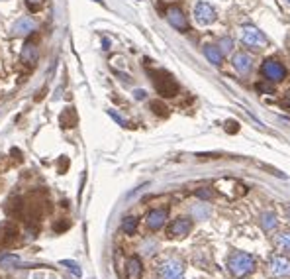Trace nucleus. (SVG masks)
Here are the masks:
<instances>
[{"mask_svg": "<svg viewBox=\"0 0 290 279\" xmlns=\"http://www.w3.org/2000/svg\"><path fill=\"white\" fill-rule=\"evenodd\" d=\"M261 71H263V75H265V79L271 81V83H280V81H284V77H286V67H284L278 59H273V57L263 63Z\"/></svg>", "mask_w": 290, "mask_h": 279, "instance_id": "5", "label": "nucleus"}, {"mask_svg": "<svg viewBox=\"0 0 290 279\" xmlns=\"http://www.w3.org/2000/svg\"><path fill=\"white\" fill-rule=\"evenodd\" d=\"M94 2H102V0H94Z\"/></svg>", "mask_w": 290, "mask_h": 279, "instance_id": "30", "label": "nucleus"}, {"mask_svg": "<svg viewBox=\"0 0 290 279\" xmlns=\"http://www.w3.org/2000/svg\"><path fill=\"white\" fill-rule=\"evenodd\" d=\"M232 63H234L235 71L239 73V75H249L251 69H253V57L245 53V51H239V53H235L234 59H232Z\"/></svg>", "mask_w": 290, "mask_h": 279, "instance_id": "11", "label": "nucleus"}, {"mask_svg": "<svg viewBox=\"0 0 290 279\" xmlns=\"http://www.w3.org/2000/svg\"><path fill=\"white\" fill-rule=\"evenodd\" d=\"M167 20L173 28H177L179 32H186L188 30V22H186V16L182 14L179 6H169L167 8Z\"/></svg>", "mask_w": 290, "mask_h": 279, "instance_id": "8", "label": "nucleus"}, {"mask_svg": "<svg viewBox=\"0 0 290 279\" xmlns=\"http://www.w3.org/2000/svg\"><path fill=\"white\" fill-rule=\"evenodd\" d=\"M194 18H196V22L200 26H208V24H212L216 20V10L208 2H198L194 6Z\"/></svg>", "mask_w": 290, "mask_h": 279, "instance_id": "7", "label": "nucleus"}, {"mask_svg": "<svg viewBox=\"0 0 290 279\" xmlns=\"http://www.w3.org/2000/svg\"><path fill=\"white\" fill-rule=\"evenodd\" d=\"M151 75L153 85H155V89H157V93L161 97H175L179 93V85L169 73H165V71H153Z\"/></svg>", "mask_w": 290, "mask_h": 279, "instance_id": "2", "label": "nucleus"}, {"mask_svg": "<svg viewBox=\"0 0 290 279\" xmlns=\"http://www.w3.org/2000/svg\"><path fill=\"white\" fill-rule=\"evenodd\" d=\"M232 47H234V42H232L230 38H223V40H220L218 49H220L221 53H230V51H232Z\"/></svg>", "mask_w": 290, "mask_h": 279, "instance_id": "23", "label": "nucleus"}, {"mask_svg": "<svg viewBox=\"0 0 290 279\" xmlns=\"http://www.w3.org/2000/svg\"><path fill=\"white\" fill-rule=\"evenodd\" d=\"M151 108H153V112H161V108H165L161 102H151Z\"/></svg>", "mask_w": 290, "mask_h": 279, "instance_id": "27", "label": "nucleus"}, {"mask_svg": "<svg viewBox=\"0 0 290 279\" xmlns=\"http://www.w3.org/2000/svg\"><path fill=\"white\" fill-rule=\"evenodd\" d=\"M167 216H169L167 209H153L149 210V214L145 216V224H147L149 230H159V228H163V224L167 222Z\"/></svg>", "mask_w": 290, "mask_h": 279, "instance_id": "10", "label": "nucleus"}, {"mask_svg": "<svg viewBox=\"0 0 290 279\" xmlns=\"http://www.w3.org/2000/svg\"><path fill=\"white\" fill-rule=\"evenodd\" d=\"M210 207H208L206 203H198V205H194L192 207V216L194 218H200V220H204V218H208L210 216Z\"/></svg>", "mask_w": 290, "mask_h": 279, "instance_id": "19", "label": "nucleus"}, {"mask_svg": "<svg viewBox=\"0 0 290 279\" xmlns=\"http://www.w3.org/2000/svg\"><path fill=\"white\" fill-rule=\"evenodd\" d=\"M141 271H143V267H141L139 258H130L127 260V275L132 279H138L141 275Z\"/></svg>", "mask_w": 290, "mask_h": 279, "instance_id": "18", "label": "nucleus"}, {"mask_svg": "<svg viewBox=\"0 0 290 279\" xmlns=\"http://www.w3.org/2000/svg\"><path fill=\"white\" fill-rule=\"evenodd\" d=\"M136 228H138V218L136 216H125L124 222H122V230L125 234H134Z\"/></svg>", "mask_w": 290, "mask_h": 279, "instance_id": "20", "label": "nucleus"}, {"mask_svg": "<svg viewBox=\"0 0 290 279\" xmlns=\"http://www.w3.org/2000/svg\"><path fill=\"white\" fill-rule=\"evenodd\" d=\"M147 97L145 95V91H136V98H139V100H143V98Z\"/></svg>", "mask_w": 290, "mask_h": 279, "instance_id": "28", "label": "nucleus"}, {"mask_svg": "<svg viewBox=\"0 0 290 279\" xmlns=\"http://www.w3.org/2000/svg\"><path fill=\"white\" fill-rule=\"evenodd\" d=\"M36 28H38V24L31 18H20V20H16L14 26H12V34H14L16 38H24V36L34 34Z\"/></svg>", "mask_w": 290, "mask_h": 279, "instance_id": "12", "label": "nucleus"}, {"mask_svg": "<svg viewBox=\"0 0 290 279\" xmlns=\"http://www.w3.org/2000/svg\"><path fill=\"white\" fill-rule=\"evenodd\" d=\"M108 114H110V116H112V118H114V120H116V122H118V124L125 126L124 120H122V118H120V116H118V114H116V112H114V110H108Z\"/></svg>", "mask_w": 290, "mask_h": 279, "instance_id": "26", "label": "nucleus"}, {"mask_svg": "<svg viewBox=\"0 0 290 279\" xmlns=\"http://www.w3.org/2000/svg\"><path fill=\"white\" fill-rule=\"evenodd\" d=\"M241 43L249 49H261L267 45V36L255 26H245L241 30Z\"/></svg>", "mask_w": 290, "mask_h": 279, "instance_id": "3", "label": "nucleus"}, {"mask_svg": "<svg viewBox=\"0 0 290 279\" xmlns=\"http://www.w3.org/2000/svg\"><path fill=\"white\" fill-rule=\"evenodd\" d=\"M20 264V258L16 254H4L0 256V265L2 267H10V265H18Z\"/></svg>", "mask_w": 290, "mask_h": 279, "instance_id": "22", "label": "nucleus"}, {"mask_svg": "<svg viewBox=\"0 0 290 279\" xmlns=\"http://www.w3.org/2000/svg\"><path fill=\"white\" fill-rule=\"evenodd\" d=\"M286 216H288V220H290V207H288V210H286Z\"/></svg>", "mask_w": 290, "mask_h": 279, "instance_id": "29", "label": "nucleus"}, {"mask_svg": "<svg viewBox=\"0 0 290 279\" xmlns=\"http://www.w3.org/2000/svg\"><path fill=\"white\" fill-rule=\"evenodd\" d=\"M61 265H63V267H67V269H69V271L73 273V275H75V277H81V275H83V269H81V265L77 264V262L63 260V262H61Z\"/></svg>", "mask_w": 290, "mask_h": 279, "instance_id": "21", "label": "nucleus"}, {"mask_svg": "<svg viewBox=\"0 0 290 279\" xmlns=\"http://www.w3.org/2000/svg\"><path fill=\"white\" fill-rule=\"evenodd\" d=\"M59 120H61V126L63 128H73V126L79 122V118H77V112L73 106H67V108H63L61 112V116H59Z\"/></svg>", "mask_w": 290, "mask_h": 279, "instance_id": "14", "label": "nucleus"}, {"mask_svg": "<svg viewBox=\"0 0 290 279\" xmlns=\"http://www.w3.org/2000/svg\"><path fill=\"white\" fill-rule=\"evenodd\" d=\"M204 55L208 57V61H210V63H214V65H221L223 53L218 49V45H206V47H204Z\"/></svg>", "mask_w": 290, "mask_h": 279, "instance_id": "17", "label": "nucleus"}, {"mask_svg": "<svg viewBox=\"0 0 290 279\" xmlns=\"http://www.w3.org/2000/svg\"><path fill=\"white\" fill-rule=\"evenodd\" d=\"M159 277L161 279H184V265L177 258H167L159 264Z\"/></svg>", "mask_w": 290, "mask_h": 279, "instance_id": "4", "label": "nucleus"}, {"mask_svg": "<svg viewBox=\"0 0 290 279\" xmlns=\"http://www.w3.org/2000/svg\"><path fill=\"white\" fill-rule=\"evenodd\" d=\"M288 102H290V95H288Z\"/></svg>", "mask_w": 290, "mask_h": 279, "instance_id": "31", "label": "nucleus"}, {"mask_svg": "<svg viewBox=\"0 0 290 279\" xmlns=\"http://www.w3.org/2000/svg\"><path fill=\"white\" fill-rule=\"evenodd\" d=\"M255 265H257L255 264V258L251 254H247V252L234 250L228 256V269L235 277H245L249 273H253Z\"/></svg>", "mask_w": 290, "mask_h": 279, "instance_id": "1", "label": "nucleus"}, {"mask_svg": "<svg viewBox=\"0 0 290 279\" xmlns=\"http://www.w3.org/2000/svg\"><path fill=\"white\" fill-rule=\"evenodd\" d=\"M275 246L282 252V254H288L290 256V230H282L280 234H276Z\"/></svg>", "mask_w": 290, "mask_h": 279, "instance_id": "16", "label": "nucleus"}, {"mask_svg": "<svg viewBox=\"0 0 290 279\" xmlns=\"http://www.w3.org/2000/svg\"><path fill=\"white\" fill-rule=\"evenodd\" d=\"M259 222H261V228L265 232H271V230H275L278 226V218H276L275 212H263Z\"/></svg>", "mask_w": 290, "mask_h": 279, "instance_id": "15", "label": "nucleus"}, {"mask_svg": "<svg viewBox=\"0 0 290 279\" xmlns=\"http://www.w3.org/2000/svg\"><path fill=\"white\" fill-rule=\"evenodd\" d=\"M196 197L202 199V201H208V199H212V191H210V189H198V191H196Z\"/></svg>", "mask_w": 290, "mask_h": 279, "instance_id": "24", "label": "nucleus"}, {"mask_svg": "<svg viewBox=\"0 0 290 279\" xmlns=\"http://www.w3.org/2000/svg\"><path fill=\"white\" fill-rule=\"evenodd\" d=\"M269 273L275 277H290V260L284 256H273L269 260Z\"/></svg>", "mask_w": 290, "mask_h": 279, "instance_id": "6", "label": "nucleus"}, {"mask_svg": "<svg viewBox=\"0 0 290 279\" xmlns=\"http://www.w3.org/2000/svg\"><path fill=\"white\" fill-rule=\"evenodd\" d=\"M286 2H288V4H290V0H286Z\"/></svg>", "mask_w": 290, "mask_h": 279, "instance_id": "32", "label": "nucleus"}, {"mask_svg": "<svg viewBox=\"0 0 290 279\" xmlns=\"http://www.w3.org/2000/svg\"><path fill=\"white\" fill-rule=\"evenodd\" d=\"M190 230H192V220L188 216H179L175 222L169 226V236L182 238L186 236Z\"/></svg>", "mask_w": 290, "mask_h": 279, "instance_id": "9", "label": "nucleus"}, {"mask_svg": "<svg viewBox=\"0 0 290 279\" xmlns=\"http://www.w3.org/2000/svg\"><path fill=\"white\" fill-rule=\"evenodd\" d=\"M20 57H22V61H24V63H31V65H36V63H38V59H40V49H38V45H36V43H26Z\"/></svg>", "mask_w": 290, "mask_h": 279, "instance_id": "13", "label": "nucleus"}, {"mask_svg": "<svg viewBox=\"0 0 290 279\" xmlns=\"http://www.w3.org/2000/svg\"><path fill=\"white\" fill-rule=\"evenodd\" d=\"M26 2H28L29 8H38V6H42L43 4V0H26Z\"/></svg>", "mask_w": 290, "mask_h": 279, "instance_id": "25", "label": "nucleus"}]
</instances>
